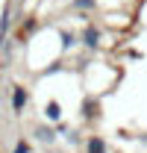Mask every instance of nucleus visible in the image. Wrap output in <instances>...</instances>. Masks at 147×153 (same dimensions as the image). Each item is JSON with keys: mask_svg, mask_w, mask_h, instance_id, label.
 Returning <instances> with one entry per match:
<instances>
[{"mask_svg": "<svg viewBox=\"0 0 147 153\" xmlns=\"http://www.w3.org/2000/svg\"><path fill=\"white\" fill-rule=\"evenodd\" d=\"M36 30H38V18H33V15H27V21L21 24V27H18V33H15V41H18V44H24V41H27V38L33 36Z\"/></svg>", "mask_w": 147, "mask_h": 153, "instance_id": "nucleus-6", "label": "nucleus"}, {"mask_svg": "<svg viewBox=\"0 0 147 153\" xmlns=\"http://www.w3.org/2000/svg\"><path fill=\"white\" fill-rule=\"evenodd\" d=\"M12 153H33V141L30 138H18L15 147H12Z\"/></svg>", "mask_w": 147, "mask_h": 153, "instance_id": "nucleus-10", "label": "nucleus"}, {"mask_svg": "<svg viewBox=\"0 0 147 153\" xmlns=\"http://www.w3.org/2000/svg\"><path fill=\"white\" fill-rule=\"evenodd\" d=\"M44 153H53V150H44Z\"/></svg>", "mask_w": 147, "mask_h": 153, "instance_id": "nucleus-12", "label": "nucleus"}, {"mask_svg": "<svg viewBox=\"0 0 147 153\" xmlns=\"http://www.w3.org/2000/svg\"><path fill=\"white\" fill-rule=\"evenodd\" d=\"M79 112H82V121H85V124H97V121L103 118V103H100V97L85 94V97H82Z\"/></svg>", "mask_w": 147, "mask_h": 153, "instance_id": "nucleus-2", "label": "nucleus"}, {"mask_svg": "<svg viewBox=\"0 0 147 153\" xmlns=\"http://www.w3.org/2000/svg\"><path fill=\"white\" fill-rule=\"evenodd\" d=\"M82 150L85 153H109V141H106L100 133H88L85 141H82Z\"/></svg>", "mask_w": 147, "mask_h": 153, "instance_id": "nucleus-5", "label": "nucleus"}, {"mask_svg": "<svg viewBox=\"0 0 147 153\" xmlns=\"http://www.w3.org/2000/svg\"><path fill=\"white\" fill-rule=\"evenodd\" d=\"M44 118H47L50 124H59V121H62V103H59V100H47V103H44Z\"/></svg>", "mask_w": 147, "mask_h": 153, "instance_id": "nucleus-8", "label": "nucleus"}, {"mask_svg": "<svg viewBox=\"0 0 147 153\" xmlns=\"http://www.w3.org/2000/svg\"><path fill=\"white\" fill-rule=\"evenodd\" d=\"M135 138H138V141H141V144H144V147H147V130H144V133H138V135H135Z\"/></svg>", "mask_w": 147, "mask_h": 153, "instance_id": "nucleus-11", "label": "nucleus"}, {"mask_svg": "<svg viewBox=\"0 0 147 153\" xmlns=\"http://www.w3.org/2000/svg\"><path fill=\"white\" fill-rule=\"evenodd\" d=\"M79 44H82L88 53H97L100 44H103V27L94 24V21H88V24L79 30Z\"/></svg>", "mask_w": 147, "mask_h": 153, "instance_id": "nucleus-1", "label": "nucleus"}, {"mask_svg": "<svg viewBox=\"0 0 147 153\" xmlns=\"http://www.w3.org/2000/svg\"><path fill=\"white\" fill-rule=\"evenodd\" d=\"M9 103H12V115H24L27 112V106H30V88L24 85V82H15L12 85V97H9Z\"/></svg>", "mask_w": 147, "mask_h": 153, "instance_id": "nucleus-3", "label": "nucleus"}, {"mask_svg": "<svg viewBox=\"0 0 147 153\" xmlns=\"http://www.w3.org/2000/svg\"><path fill=\"white\" fill-rule=\"evenodd\" d=\"M33 138H36L38 144H44V147H50L56 138H59V130H56L53 124H38L36 130H33Z\"/></svg>", "mask_w": 147, "mask_h": 153, "instance_id": "nucleus-4", "label": "nucleus"}, {"mask_svg": "<svg viewBox=\"0 0 147 153\" xmlns=\"http://www.w3.org/2000/svg\"><path fill=\"white\" fill-rule=\"evenodd\" d=\"M71 9L79 12L82 18H88V15H94V12L100 9V3H97V0H71Z\"/></svg>", "mask_w": 147, "mask_h": 153, "instance_id": "nucleus-7", "label": "nucleus"}, {"mask_svg": "<svg viewBox=\"0 0 147 153\" xmlns=\"http://www.w3.org/2000/svg\"><path fill=\"white\" fill-rule=\"evenodd\" d=\"M59 38H62V50H71V47H76V44H79V36H76L74 30H62V33H59Z\"/></svg>", "mask_w": 147, "mask_h": 153, "instance_id": "nucleus-9", "label": "nucleus"}]
</instances>
